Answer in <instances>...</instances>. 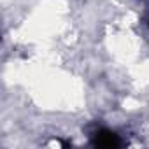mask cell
<instances>
[{"mask_svg": "<svg viewBox=\"0 0 149 149\" xmlns=\"http://www.w3.org/2000/svg\"><path fill=\"white\" fill-rule=\"evenodd\" d=\"M93 146L100 149H116L121 146V139L111 130H98L93 135Z\"/></svg>", "mask_w": 149, "mask_h": 149, "instance_id": "cell-1", "label": "cell"}]
</instances>
